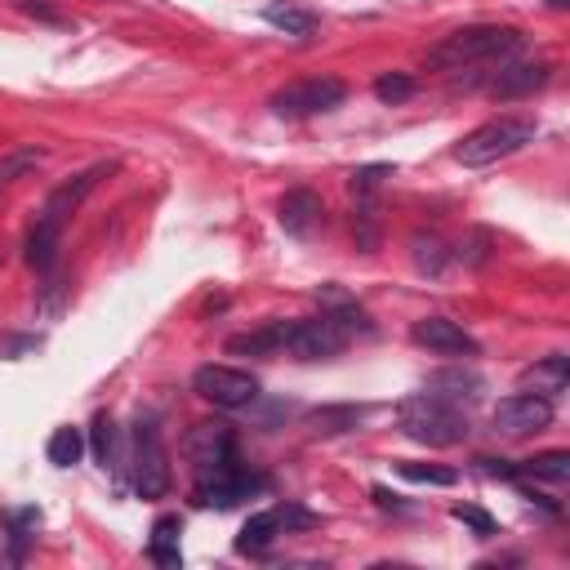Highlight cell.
<instances>
[{"mask_svg": "<svg viewBox=\"0 0 570 570\" xmlns=\"http://www.w3.org/2000/svg\"><path fill=\"white\" fill-rule=\"evenodd\" d=\"M89 446H94V459H99L103 468L116 459V423H112L108 414L94 419V428H89Z\"/></svg>", "mask_w": 570, "mask_h": 570, "instance_id": "cell-29", "label": "cell"}, {"mask_svg": "<svg viewBox=\"0 0 570 570\" xmlns=\"http://www.w3.org/2000/svg\"><path fill=\"white\" fill-rule=\"evenodd\" d=\"M276 219H281V227L290 232V236H312L325 223V201L312 193V187H295V193L281 197Z\"/></svg>", "mask_w": 570, "mask_h": 570, "instance_id": "cell-14", "label": "cell"}, {"mask_svg": "<svg viewBox=\"0 0 570 570\" xmlns=\"http://www.w3.org/2000/svg\"><path fill=\"white\" fill-rule=\"evenodd\" d=\"M295 321H268L259 330H246V335H232L227 352L232 357H285V339H290Z\"/></svg>", "mask_w": 570, "mask_h": 570, "instance_id": "cell-16", "label": "cell"}, {"mask_svg": "<svg viewBox=\"0 0 570 570\" xmlns=\"http://www.w3.org/2000/svg\"><path fill=\"white\" fill-rule=\"evenodd\" d=\"M414 94H419V80L406 76V72H388V76L374 80V99L379 103H406V99H414Z\"/></svg>", "mask_w": 570, "mask_h": 570, "instance_id": "cell-28", "label": "cell"}, {"mask_svg": "<svg viewBox=\"0 0 570 570\" xmlns=\"http://www.w3.org/2000/svg\"><path fill=\"white\" fill-rule=\"evenodd\" d=\"M423 397H437L446 406H472L482 397V374L478 370H463V365H450V370H437L423 379Z\"/></svg>", "mask_w": 570, "mask_h": 570, "instance_id": "cell-13", "label": "cell"}, {"mask_svg": "<svg viewBox=\"0 0 570 570\" xmlns=\"http://www.w3.org/2000/svg\"><path fill=\"white\" fill-rule=\"evenodd\" d=\"M352 236H357V250H365V255L379 246V206L370 197H361L352 210Z\"/></svg>", "mask_w": 570, "mask_h": 570, "instance_id": "cell-25", "label": "cell"}, {"mask_svg": "<svg viewBox=\"0 0 570 570\" xmlns=\"http://www.w3.org/2000/svg\"><path fill=\"white\" fill-rule=\"evenodd\" d=\"M450 517H455V521H463V526H468L472 535H478V540H491V535L499 531V521H495L486 508H478V504H455V508H450Z\"/></svg>", "mask_w": 570, "mask_h": 570, "instance_id": "cell-30", "label": "cell"}, {"mask_svg": "<svg viewBox=\"0 0 570 570\" xmlns=\"http://www.w3.org/2000/svg\"><path fill=\"white\" fill-rule=\"evenodd\" d=\"M18 10L27 18H40V23H67V14L59 5H50V0H18Z\"/></svg>", "mask_w": 570, "mask_h": 570, "instance_id": "cell-34", "label": "cell"}, {"mask_svg": "<svg viewBox=\"0 0 570 570\" xmlns=\"http://www.w3.org/2000/svg\"><path fill=\"white\" fill-rule=\"evenodd\" d=\"M521 478H535V482H570V450H544V455H531V459H521L512 463V482Z\"/></svg>", "mask_w": 570, "mask_h": 570, "instance_id": "cell-19", "label": "cell"}, {"mask_svg": "<svg viewBox=\"0 0 570 570\" xmlns=\"http://www.w3.org/2000/svg\"><path fill=\"white\" fill-rule=\"evenodd\" d=\"M263 23L285 32V36H299V40H308L317 32V14L303 10V5H290V0H272V5L263 10Z\"/></svg>", "mask_w": 570, "mask_h": 570, "instance_id": "cell-21", "label": "cell"}, {"mask_svg": "<svg viewBox=\"0 0 570 570\" xmlns=\"http://www.w3.org/2000/svg\"><path fill=\"white\" fill-rule=\"evenodd\" d=\"M410 344L423 348V352H433V357H478L482 344L468 335V330L450 317H423L410 325Z\"/></svg>", "mask_w": 570, "mask_h": 570, "instance_id": "cell-10", "label": "cell"}, {"mask_svg": "<svg viewBox=\"0 0 570 570\" xmlns=\"http://www.w3.org/2000/svg\"><path fill=\"white\" fill-rule=\"evenodd\" d=\"M268 491V478H255L246 468H232L223 478H210V482H197V504L201 508H236L241 499Z\"/></svg>", "mask_w": 570, "mask_h": 570, "instance_id": "cell-12", "label": "cell"}, {"mask_svg": "<svg viewBox=\"0 0 570 570\" xmlns=\"http://www.w3.org/2000/svg\"><path fill=\"white\" fill-rule=\"evenodd\" d=\"M348 99V85L339 76H312V80H295L272 94V112L281 121H303V116H321L335 112Z\"/></svg>", "mask_w": 570, "mask_h": 570, "instance_id": "cell-5", "label": "cell"}, {"mask_svg": "<svg viewBox=\"0 0 570 570\" xmlns=\"http://www.w3.org/2000/svg\"><path fill=\"white\" fill-rule=\"evenodd\" d=\"M134 491L138 499H165L170 491V459H165L157 423L134 428Z\"/></svg>", "mask_w": 570, "mask_h": 570, "instance_id": "cell-9", "label": "cell"}, {"mask_svg": "<svg viewBox=\"0 0 570 570\" xmlns=\"http://www.w3.org/2000/svg\"><path fill=\"white\" fill-rule=\"evenodd\" d=\"M348 348V330L339 325L335 312H321L312 321H295L290 339H285V357L295 361H330Z\"/></svg>", "mask_w": 570, "mask_h": 570, "instance_id": "cell-8", "label": "cell"}, {"mask_svg": "<svg viewBox=\"0 0 570 570\" xmlns=\"http://www.w3.org/2000/svg\"><path fill=\"white\" fill-rule=\"evenodd\" d=\"M276 508V521H281V531L290 535V531H312V526H321V517L317 512H308L303 504H295V499H285V504H272Z\"/></svg>", "mask_w": 570, "mask_h": 570, "instance_id": "cell-32", "label": "cell"}, {"mask_svg": "<svg viewBox=\"0 0 570 570\" xmlns=\"http://www.w3.org/2000/svg\"><path fill=\"white\" fill-rule=\"evenodd\" d=\"M540 125L531 116H495L486 125H478L472 134H463V142H455V161L468 165V170H482V165H495L512 152H521L526 142H535Z\"/></svg>", "mask_w": 570, "mask_h": 570, "instance_id": "cell-2", "label": "cell"}, {"mask_svg": "<svg viewBox=\"0 0 570 570\" xmlns=\"http://www.w3.org/2000/svg\"><path fill=\"white\" fill-rule=\"evenodd\" d=\"M495 428L508 437H526V433H544L553 423V401L548 397H535V393H512L504 397L495 410H491Z\"/></svg>", "mask_w": 570, "mask_h": 570, "instance_id": "cell-11", "label": "cell"}, {"mask_svg": "<svg viewBox=\"0 0 570 570\" xmlns=\"http://www.w3.org/2000/svg\"><path fill=\"white\" fill-rule=\"evenodd\" d=\"M548 80H553V63H512L491 80V94L495 99H531Z\"/></svg>", "mask_w": 570, "mask_h": 570, "instance_id": "cell-15", "label": "cell"}, {"mask_svg": "<svg viewBox=\"0 0 570 570\" xmlns=\"http://www.w3.org/2000/svg\"><path fill=\"white\" fill-rule=\"evenodd\" d=\"M59 241H63V232H50V227H32L27 232V250H23V259H27V268H36V272H50L54 268V259H59Z\"/></svg>", "mask_w": 570, "mask_h": 570, "instance_id": "cell-23", "label": "cell"}, {"mask_svg": "<svg viewBox=\"0 0 570 570\" xmlns=\"http://www.w3.org/2000/svg\"><path fill=\"white\" fill-rule=\"evenodd\" d=\"M40 161H45V148H18V152H10L5 161H0V193H5L10 183H18L23 174H32Z\"/></svg>", "mask_w": 570, "mask_h": 570, "instance_id": "cell-27", "label": "cell"}, {"mask_svg": "<svg viewBox=\"0 0 570 570\" xmlns=\"http://www.w3.org/2000/svg\"><path fill=\"white\" fill-rule=\"evenodd\" d=\"M521 50V32L517 27H499V23H472L450 32L442 45L428 50V67L437 72H455L468 63H491V59H508Z\"/></svg>", "mask_w": 570, "mask_h": 570, "instance_id": "cell-1", "label": "cell"}, {"mask_svg": "<svg viewBox=\"0 0 570 570\" xmlns=\"http://www.w3.org/2000/svg\"><path fill=\"white\" fill-rule=\"evenodd\" d=\"M410 259H414V268L423 272V276H442L446 268H450V250H446V241L442 236H433V232H414L410 236Z\"/></svg>", "mask_w": 570, "mask_h": 570, "instance_id": "cell-22", "label": "cell"}, {"mask_svg": "<svg viewBox=\"0 0 570 570\" xmlns=\"http://www.w3.org/2000/svg\"><path fill=\"white\" fill-rule=\"evenodd\" d=\"M397 472L406 482H423V486H455L459 482L450 468H437V463H397Z\"/></svg>", "mask_w": 570, "mask_h": 570, "instance_id": "cell-31", "label": "cell"}, {"mask_svg": "<svg viewBox=\"0 0 570 570\" xmlns=\"http://www.w3.org/2000/svg\"><path fill=\"white\" fill-rule=\"evenodd\" d=\"M193 393L219 410H241L259 401V379L236 365H201L193 374Z\"/></svg>", "mask_w": 570, "mask_h": 570, "instance_id": "cell-6", "label": "cell"}, {"mask_svg": "<svg viewBox=\"0 0 570 570\" xmlns=\"http://www.w3.org/2000/svg\"><path fill=\"white\" fill-rule=\"evenodd\" d=\"M384 178H393V165H388V161H379V165H361V170H352L348 187H352L357 197H370V193H374V187L384 183Z\"/></svg>", "mask_w": 570, "mask_h": 570, "instance_id": "cell-33", "label": "cell"}, {"mask_svg": "<svg viewBox=\"0 0 570 570\" xmlns=\"http://www.w3.org/2000/svg\"><path fill=\"white\" fill-rule=\"evenodd\" d=\"M486 246H491V236H486V232H472V241L463 246V263H472V268H482V263L491 259V250H486Z\"/></svg>", "mask_w": 570, "mask_h": 570, "instance_id": "cell-35", "label": "cell"}, {"mask_svg": "<svg viewBox=\"0 0 570 570\" xmlns=\"http://www.w3.org/2000/svg\"><path fill=\"white\" fill-rule=\"evenodd\" d=\"M566 384H570V365H566V357H544V361H535L531 370H521V379H517V388L521 393H535V397H557V393H566Z\"/></svg>", "mask_w": 570, "mask_h": 570, "instance_id": "cell-17", "label": "cell"}, {"mask_svg": "<svg viewBox=\"0 0 570 570\" xmlns=\"http://www.w3.org/2000/svg\"><path fill=\"white\" fill-rule=\"evenodd\" d=\"M183 455L193 463L197 482H210V478H223L232 468H241V455H236V428L227 419H206V423L187 428Z\"/></svg>", "mask_w": 570, "mask_h": 570, "instance_id": "cell-4", "label": "cell"}, {"mask_svg": "<svg viewBox=\"0 0 570 570\" xmlns=\"http://www.w3.org/2000/svg\"><path fill=\"white\" fill-rule=\"evenodd\" d=\"M570 5V0H548V10H566Z\"/></svg>", "mask_w": 570, "mask_h": 570, "instance_id": "cell-36", "label": "cell"}, {"mask_svg": "<svg viewBox=\"0 0 570 570\" xmlns=\"http://www.w3.org/2000/svg\"><path fill=\"white\" fill-rule=\"evenodd\" d=\"M281 535H285V531H281V521H276V508H263V512H255V517L246 521L241 535H236V553L263 557Z\"/></svg>", "mask_w": 570, "mask_h": 570, "instance_id": "cell-18", "label": "cell"}, {"mask_svg": "<svg viewBox=\"0 0 570 570\" xmlns=\"http://www.w3.org/2000/svg\"><path fill=\"white\" fill-rule=\"evenodd\" d=\"M397 423L401 433L419 446H433V450H446V446H459L468 437V419L459 414V406H446L437 397H406L397 406Z\"/></svg>", "mask_w": 570, "mask_h": 570, "instance_id": "cell-3", "label": "cell"}, {"mask_svg": "<svg viewBox=\"0 0 570 570\" xmlns=\"http://www.w3.org/2000/svg\"><path fill=\"white\" fill-rule=\"evenodd\" d=\"M361 419H365V410H357V406H330V410H317L308 423H312V433H348Z\"/></svg>", "mask_w": 570, "mask_h": 570, "instance_id": "cell-26", "label": "cell"}, {"mask_svg": "<svg viewBox=\"0 0 570 570\" xmlns=\"http://www.w3.org/2000/svg\"><path fill=\"white\" fill-rule=\"evenodd\" d=\"M178 535H183V521L174 512L157 517V526H152V544H148V557L165 570H178L183 566V553H178Z\"/></svg>", "mask_w": 570, "mask_h": 570, "instance_id": "cell-20", "label": "cell"}, {"mask_svg": "<svg viewBox=\"0 0 570 570\" xmlns=\"http://www.w3.org/2000/svg\"><path fill=\"white\" fill-rule=\"evenodd\" d=\"M45 455H50L54 468H76L80 455H85V433L80 428H54L50 446H45Z\"/></svg>", "mask_w": 570, "mask_h": 570, "instance_id": "cell-24", "label": "cell"}, {"mask_svg": "<svg viewBox=\"0 0 570 570\" xmlns=\"http://www.w3.org/2000/svg\"><path fill=\"white\" fill-rule=\"evenodd\" d=\"M108 174H116V161H99V165H89V170H80V174H72L67 183H59L50 197H45V206H40V214H36V223L40 227H50V232H63L67 223H72V214L85 206V197L99 187Z\"/></svg>", "mask_w": 570, "mask_h": 570, "instance_id": "cell-7", "label": "cell"}]
</instances>
